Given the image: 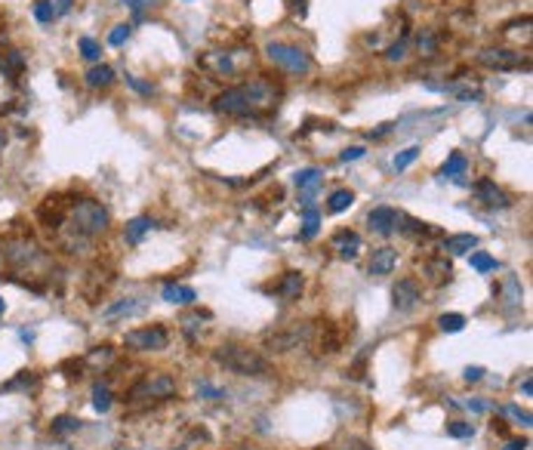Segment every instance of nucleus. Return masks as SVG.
<instances>
[{
  "mask_svg": "<svg viewBox=\"0 0 533 450\" xmlns=\"http://www.w3.org/2000/svg\"><path fill=\"white\" fill-rule=\"evenodd\" d=\"M275 102H277L275 83L250 81V83H241V87H231L226 93H219L213 108L219 114H228V118H256V114L275 108Z\"/></svg>",
  "mask_w": 533,
  "mask_h": 450,
  "instance_id": "1",
  "label": "nucleus"
},
{
  "mask_svg": "<svg viewBox=\"0 0 533 450\" xmlns=\"http://www.w3.org/2000/svg\"><path fill=\"white\" fill-rule=\"evenodd\" d=\"M213 361L219 367H226L228 374H237V376H268L272 374V364H268L265 355H259L256 348L250 346H241V343H226L213 352Z\"/></svg>",
  "mask_w": 533,
  "mask_h": 450,
  "instance_id": "2",
  "label": "nucleus"
},
{
  "mask_svg": "<svg viewBox=\"0 0 533 450\" xmlns=\"http://www.w3.org/2000/svg\"><path fill=\"white\" fill-rule=\"evenodd\" d=\"M108 225H111V213H108L105 204L99 200H77L68 213V229H71L74 238L92 240L99 235H105Z\"/></svg>",
  "mask_w": 533,
  "mask_h": 450,
  "instance_id": "3",
  "label": "nucleus"
},
{
  "mask_svg": "<svg viewBox=\"0 0 533 450\" xmlns=\"http://www.w3.org/2000/svg\"><path fill=\"white\" fill-rule=\"evenodd\" d=\"M173 395H176V379L164 374V370H151L127 392V401H160V398H173Z\"/></svg>",
  "mask_w": 533,
  "mask_h": 450,
  "instance_id": "4",
  "label": "nucleus"
},
{
  "mask_svg": "<svg viewBox=\"0 0 533 450\" xmlns=\"http://www.w3.org/2000/svg\"><path fill=\"white\" fill-rule=\"evenodd\" d=\"M0 256H4L6 266L13 268H25L31 262L41 259V244L28 235H6L0 240Z\"/></svg>",
  "mask_w": 533,
  "mask_h": 450,
  "instance_id": "5",
  "label": "nucleus"
},
{
  "mask_svg": "<svg viewBox=\"0 0 533 450\" xmlns=\"http://www.w3.org/2000/svg\"><path fill=\"white\" fill-rule=\"evenodd\" d=\"M265 53H268V59H272L275 65H281L284 71H290V74H308L312 71V56H308L303 46H296V43L272 41L265 46Z\"/></svg>",
  "mask_w": 533,
  "mask_h": 450,
  "instance_id": "6",
  "label": "nucleus"
},
{
  "mask_svg": "<svg viewBox=\"0 0 533 450\" xmlns=\"http://www.w3.org/2000/svg\"><path fill=\"white\" fill-rule=\"evenodd\" d=\"M123 343L133 348V352H160V348H167V343H169V333L160 327V324H151V327L130 330Z\"/></svg>",
  "mask_w": 533,
  "mask_h": 450,
  "instance_id": "7",
  "label": "nucleus"
},
{
  "mask_svg": "<svg viewBox=\"0 0 533 450\" xmlns=\"http://www.w3.org/2000/svg\"><path fill=\"white\" fill-rule=\"evenodd\" d=\"M478 62L484 68H493V71H515V68L527 65V59L515 50H506V46H487V50L478 53Z\"/></svg>",
  "mask_w": 533,
  "mask_h": 450,
  "instance_id": "8",
  "label": "nucleus"
},
{
  "mask_svg": "<svg viewBox=\"0 0 533 450\" xmlns=\"http://www.w3.org/2000/svg\"><path fill=\"white\" fill-rule=\"evenodd\" d=\"M308 336H312L308 324H290L287 330H275L272 336H265V346L272 352H290V348H299L303 343H308Z\"/></svg>",
  "mask_w": 533,
  "mask_h": 450,
  "instance_id": "9",
  "label": "nucleus"
},
{
  "mask_svg": "<svg viewBox=\"0 0 533 450\" xmlns=\"http://www.w3.org/2000/svg\"><path fill=\"white\" fill-rule=\"evenodd\" d=\"M420 299H422V293L413 278H401V281L392 287V306H395L398 312H410V308H416Z\"/></svg>",
  "mask_w": 533,
  "mask_h": 450,
  "instance_id": "10",
  "label": "nucleus"
},
{
  "mask_svg": "<svg viewBox=\"0 0 533 450\" xmlns=\"http://www.w3.org/2000/svg\"><path fill=\"white\" fill-rule=\"evenodd\" d=\"M367 225L373 231H380V235H392L401 225V210H395V207H373L367 213Z\"/></svg>",
  "mask_w": 533,
  "mask_h": 450,
  "instance_id": "11",
  "label": "nucleus"
},
{
  "mask_svg": "<svg viewBox=\"0 0 533 450\" xmlns=\"http://www.w3.org/2000/svg\"><path fill=\"white\" fill-rule=\"evenodd\" d=\"M475 198H478V204H484V207H490V210H503V207H508V198H506V191L503 189H497V182H490V179H481V182H475Z\"/></svg>",
  "mask_w": 533,
  "mask_h": 450,
  "instance_id": "12",
  "label": "nucleus"
},
{
  "mask_svg": "<svg viewBox=\"0 0 533 450\" xmlns=\"http://www.w3.org/2000/svg\"><path fill=\"white\" fill-rule=\"evenodd\" d=\"M395 266H398V250H392V247H380V250H373V256H370V275L373 278L392 275Z\"/></svg>",
  "mask_w": 533,
  "mask_h": 450,
  "instance_id": "13",
  "label": "nucleus"
},
{
  "mask_svg": "<svg viewBox=\"0 0 533 450\" xmlns=\"http://www.w3.org/2000/svg\"><path fill=\"white\" fill-rule=\"evenodd\" d=\"M321 185H324V173L318 167H305V170H299L296 173V189L303 191V198H305L303 204L305 207H308V200H312V195L321 189Z\"/></svg>",
  "mask_w": 533,
  "mask_h": 450,
  "instance_id": "14",
  "label": "nucleus"
},
{
  "mask_svg": "<svg viewBox=\"0 0 533 450\" xmlns=\"http://www.w3.org/2000/svg\"><path fill=\"white\" fill-rule=\"evenodd\" d=\"M303 287H305V278L299 275V271H284V278L275 284V293H277V296H281L284 302H293V299H299Z\"/></svg>",
  "mask_w": 533,
  "mask_h": 450,
  "instance_id": "15",
  "label": "nucleus"
},
{
  "mask_svg": "<svg viewBox=\"0 0 533 450\" xmlns=\"http://www.w3.org/2000/svg\"><path fill=\"white\" fill-rule=\"evenodd\" d=\"M333 247L339 250L342 259H354L358 250H361V235L358 231H339V235L333 238Z\"/></svg>",
  "mask_w": 533,
  "mask_h": 450,
  "instance_id": "16",
  "label": "nucleus"
},
{
  "mask_svg": "<svg viewBox=\"0 0 533 450\" xmlns=\"http://www.w3.org/2000/svg\"><path fill=\"white\" fill-rule=\"evenodd\" d=\"M160 296H164L167 302H173V306H191V302L198 299V293L191 290V287H185V284H167Z\"/></svg>",
  "mask_w": 533,
  "mask_h": 450,
  "instance_id": "17",
  "label": "nucleus"
},
{
  "mask_svg": "<svg viewBox=\"0 0 533 450\" xmlns=\"http://www.w3.org/2000/svg\"><path fill=\"white\" fill-rule=\"evenodd\" d=\"M83 81H87L90 90H102V87H111L114 71H111V65H92L90 71L83 74Z\"/></svg>",
  "mask_w": 533,
  "mask_h": 450,
  "instance_id": "18",
  "label": "nucleus"
},
{
  "mask_svg": "<svg viewBox=\"0 0 533 450\" xmlns=\"http://www.w3.org/2000/svg\"><path fill=\"white\" fill-rule=\"evenodd\" d=\"M475 247H478V238L475 235H453V238L444 240V250L450 253V256H466V253H472Z\"/></svg>",
  "mask_w": 533,
  "mask_h": 450,
  "instance_id": "19",
  "label": "nucleus"
},
{
  "mask_svg": "<svg viewBox=\"0 0 533 450\" xmlns=\"http://www.w3.org/2000/svg\"><path fill=\"white\" fill-rule=\"evenodd\" d=\"M151 225H154V222L148 219V216H136V219H130L127 229H123V238H127V244H139V240H142V238L151 231Z\"/></svg>",
  "mask_w": 533,
  "mask_h": 450,
  "instance_id": "20",
  "label": "nucleus"
},
{
  "mask_svg": "<svg viewBox=\"0 0 533 450\" xmlns=\"http://www.w3.org/2000/svg\"><path fill=\"white\" fill-rule=\"evenodd\" d=\"M466 167H469V161H466V154H459V151H453L450 158L444 161V167L438 170V176L441 179H457V176L466 173Z\"/></svg>",
  "mask_w": 533,
  "mask_h": 450,
  "instance_id": "21",
  "label": "nucleus"
},
{
  "mask_svg": "<svg viewBox=\"0 0 533 450\" xmlns=\"http://www.w3.org/2000/svg\"><path fill=\"white\" fill-rule=\"evenodd\" d=\"M139 308H142V302H136V299H120V302H114V306H108L102 318L105 321H114V318H123V315H136Z\"/></svg>",
  "mask_w": 533,
  "mask_h": 450,
  "instance_id": "22",
  "label": "nucleus"
},
{
  "mask_svg": "<svg viewBox=\"0 0 533 450\" xmlns=\"http://www.w3.org/2000/svg\"><path fill=\"white\" fill-rule=\"evenodd\" d=\"M204 65L213 68L216 74H231L235 71V62H231L228 53H210V56H204Z\"/></svg>",
  "mask_w": 533,
  "mask_h": 450,
  "instance_id": "23",
  "label": "nucleus"
},
{
  "mask_svg": "<svg viewBox=\"0 0 533 450\" xmlns=\"http://www.w3.org/2000/svg\"><path fill=\"white\" fill-rule=\"evenodd\" d=\"M318 225H321V213L312 210V207H305V213H303V231H299V238H303V240H312L314 235H318Z\"/></svg>",
  "mask_w": 533,
  "mask_h": 450,
  "instance_id": "24",
  "label": "nucleus"
},
{
  "mask_svg": "<svg viewBox=\"0 0 533 450\" xmlns=\"http://www.w3.org/2000/svg\"><path fill=\"white\" fill-rule=\"evenodd\" d=\"M352 204H354V191H349V189H339V191H333V195H330L327 210H330V213H342V210H349Z\"/></svg>",
  "mask_w": 533,
  "mask_h": 450,
  "instance_id": "25",
  "label": "nucleus"
},
{
  "mask_svg": "<svg viewBox=\"0 0 533 450\" xmlns=\"http://www.w3.org/2000/svg\"><path fill=\"white\" fill-rule=\"evenodd\" d=\"M521 296H524V290H521L518 278L508 275L506 281H503V302H506V306H521Z\"/></svg>",
  "mask_w": 533,
  "mask_h": 450,
  "instance_id": "26",
  "label": "nucleus"
},
{
  "mask_svg": "<svg viewBox=\"0 0 533 450\" xmlns=\"http://www.w3.org/2000/svg\"><path fill=\"white\" fill-rule=\"evenodd\" d=\"M422 268H426L429 275H431V281H438V284L447 281V278L453 275V268H450V262H447V259H429Z\"/></svg>",
  "mask_w": 533,
  "mask_h": 450,
  "instance_id": "27",
  "label": "nucleus"
},
{
  "mask_svg": "<svg viewBox=\"0 0 533 450\" xmlns=\"http://www.w3.org/2000/svg\"><path fill=\"white\" fill-rule=\"evenodd\" d=\"M81 420H77V416H56V420H53V435H71V432H81Z\"/></svg>",
  "mask_w": 533,
  "mask_h": 450,
  "instance_id": "28",
  "label": "nucleus"
},
{
  "mask_svg": "<svg viewBox=\"0 0 533 450\" xmlns=\"http://www.w3.org/2000/svg\"><path fill=\"white\" fill-rule=\"evenodd\" d=\"M416 50H420L422 56H431V53L438 50V37H435V31L422 28L420 34H416Z\"/></svg>",
  "mask_w": 533,
  "mask_h": 450,
  "instance_id": "29",
  "label": "nucleus"
},
{
  "mask_svg": "<svg viewBox=\"0 0 533 450\" xmlns=\"http://www.w3.org/2000/svg\"><path fill=\"white\" fill-rule=\"evenodd\" d=\"M438 324H441V330H444V333H459L462 327H466V315H459V312L441 315V318H438Z\"/></svg>",
  "mask_w": 533,
  "mask_h": 450,
  "instance_id": "30",
  "label": "nucleus"
},
{
  "mask_svg": "<svg viewBox=\"0 0 533 450\" xmlns=\"http://www.w3.org/2000/svg\"><path fill=\"white\" fill-rule=\"evenodd\" d=\"M469 262H472V268H475V271H481V275H484V271H497V268H499V262L493 259V256H487V253H475V250H472V256H469Z\"/></svg>",
  "mask_w": 533,
  "mask_h": 450,
  "instance_id": "31",
  "label": "nucleus"
},
{
  "mask_svg": "<svg viewBox=\"0 0 533 450\" xmlns=\"http://www.w3.org/2000/svg\"><path fill=\"white\" fill-rule=\"evenodd\" d=\"M92 407H96L99 414H105V410L111 407V392H108V386H92Z\"/></svg>",
  "mask_w": 533,
  "mask_h": 450,
  "instance_id": "32",
  "label": "nucleus"
},
{
  "mask_svg": "<svg viewBox=\"0 0 533 450\" xmlns=\"http://www.w3.org/2000/svg\"><path fill=\"white\" fill-rule=\"evenodd\" d=\"M407 50H410V43H407V37H401L398 43H392L389 50H385V59H389V62H404L407 59Z\"/></svg>",
  "mask_w": 533,
  "mask_h": 450,
  "instance_id": "33",
  "label": "nucleus"
},
{
  "mask_svg": "<svg viewBox=\"0 0 533 450\" xmlns=\"http://www.w3.org/2000/svg\"><path fill=\"white\" fill-rule=\"evenodd\" d=\"M34 19H37V22H43V25H46V22L56 19V10H53L50 0H37V4H34Z\"/></svg>",
  "mask_w": 533,
  "mask_h": 450,
  "instance_id": "34",
  "label": "nucleus"
},
{
  "mask_svg": "<svg viewBox=\"0 0 533 450\" xmlns=\"http://www.w3.org/2000/svg\"><path fill=\"white\" fill-rule=\"evenodd\" d=\"M416 158H420V149H416V145H413V149H404L401 154H395V161H392V164H395V170H407V167H410Z\"/></svg>",
  "mask_w": 533,
  "mask_h": 450,
  "instance_id": "35",
  "label": "nucleus"
},
{
  "mask_svg": "<svg viewBox=\"0 0 533 450\" xmlns=\"http://www.w3.org/2000/svg\"><path fill=\"white\" fill-rule=\"evenodd\" d=\"M81 53H83V59H90V62H96L99 56H102V46H99L92 37H81Z\"/></svg>",
  "mask_w": 533,
  "mask_h": 450,
  "instance_id": "36",
  "label": "nucleus"
},
{
  "mask_svg": "<svg viewBox=\"0 0 533 450\" xmlns=\"http://www.w3.org/2000/svg\"><path fill=\"white\" fill-rule=\"evenodd\" d=\"M447 435H453V438H472L475 435V425L472 423H450V425H447Z\"/></svg>",
  "mask_w": 533,
  "mask_h": 450,
  "instance_id": "37",
  "label": "nucleus"
},
{
  "mask_svg": "<svg viewBox=\"0 0 533 450\" xmlns=\"http://www.w3.org/2000/svg\"><path fill=\"white\" fill-rule=\"evenodd\" d=\"M127 37H130V25H118V28L111 31V34H108V43H111V46H120L123 41H127Z\"/></svg>",
  "mask_w": 533,
  "mask_h": 450,
  "instance_id": "38",
  "label": "nucleus"
},
{
  "mask_svg": "<svg viewBox=\"0 0 533 450\" xmlns=\"http://www.w3.org/2000/svg\"><path fill=\"white\" fill-rule=\"evenodd\" d=\"M506 414H508V416H512V420H518L521 425H530V414H527V410H521V407H515V404H508V407H506Z\"/></svg>",
  "mask_w": 533,
  "mask_h": 450,
  "instance_id": "39",
  "label": "nucleus"
},
{
  "mask_svg": "<svg viewBox=\"0 0 533 450\" xmlns=\"http://www.w3.org/2000/svg\"><path fill=\"white\" fill-rule=\"evenodd\" d=\"M364 149H361V145H352V149H345L342 154H339V158H342L345 161V164H349V161H358V158H364Z\"/></svg>",
  "mask_w": 533,
  "mask_h": 450,
  "instance_id": "40",
  "label": "nucleus"
},
{
  "mask_svg": "<svg viewBox=\"0 0 533 450\" xmlns=\"http://www.w3.org/2000/svg\"><path fill=\"white\" fill-rule=\"evenodd\" d=\"M50 4H53V10H56V15H65L68 10H71L74 0H50Z\"/></svg>",
  "mask_w": 533,
  "mask_h": 450,
  "instance_id": "41",
  "label": "nucleus"
},
{
  "mask_svg": "<svg viewBox=\"0 0 533 450\" xmlns=\"http://www.w3.org/2000/svg\"><path fill=\"white\" fill-rule=\"evenodd\" d=\"M462 376H466V383H478V379L484 376V367H466V374Z\"/></svg>",
  "mask_w": 533,
  "mask_h": 450,
  "instance_id": "42",
  "label": "nucleus"
},
{
  "mask_svg": "<svg viewBox=\"0 0 533 450\" xmlns=\"http://www.w3.org/2000/svg\"><path fill=\"white\" fill-rule=\"evenodd\" d=\"M503 450H527V438H515V441H508V444Z\"/></svg>",
  "mask_w": 533,
  "mask_h": 450,
  "instance_id": "43",
  "label": "nucleus"
},
{
  "mask_svg": "<svg viewBox=\"0 0 533 450\" xmlns=\"http://www.w3.org/2000/svg\"><path fill=\"white\" fill-rule=\"evenodd\" d=\"M521 392L527 395V398H530V395H533V383H530V376H527V379H524V383H521Z\"/></svg>",
  "mask_w": 533,
  "mask_h": 450,
  "instance_id": "44",
  "label": "nucleus"
},
{
  "mask_svg": "<svg viewBox=\"0 0 533 450\" xmlns=\"http://www.w3.org/2000/svg\"><path fill=\"white\" fill-rule=\"evenodd\" d=\"M349 450H373V447H367V444H358V441H352Z\"/></svg>",
  "mask_w": 533,
  "mask_h": 450,
  "instance_id": "45",
  "label": "nucleus"
},
{
  "mask_svg": "<svg viewBox=\"0 0 533 450\" xmlns=\"http://www.w3.org/2000/svg\"><path fill=\"white\" fill-rule=\"evenodd\" d=\"M6 145V133H4V127H0V149Z\"/></svg>",
  "mask_w": 533,
  "mask_h": 450,
  "instance_id": "46",
  "label": "nucleus"
},
{
  "mask_svg": "<svg viewBox=\"0 0 533 450\" xmlns=\"http://www.w3.org/2000/svg\"><path fill=\"white\" fill-rule=\"evenodd\" d=\"M0 315H4V299H0Z\"/></svg>",
  "mask_w": 533,
  "mask_h": 450,
  "instance_id": "47",
  "label": "nucleus"
},
{
  "mask_svg": "<svg viewBox=\"0 0 533 450\" xmlns=\"http://www.w3.org/2000/svg\"><path fill=\"white\" fill-rule=\"evenodd\" d=\"M127 4H133V0H127Z\"/></svg>",
  "mask_w": 533,
  "mask_h": 450,
  "instance_id": "48",
  "label": "nucleus"
}]
</instances>
